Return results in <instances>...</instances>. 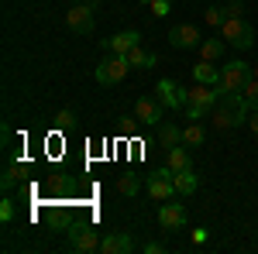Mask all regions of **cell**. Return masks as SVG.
Segmentation results:
<instances>
[{"label":"cell","instance_id":"1","mask_svg":"<svg viewBox=\"0 0 258 254\" xmlns=\"http://www.w3.org/2000/svg\"><path fill=\"white\" fill-rule=\"evenodd\" d=\"M179 93H182V110H186V117H189V120H203L220 103V90H217V86H207V82L179 86Z\"/></svg>","mask_w":258,"mask_h":254},{"label":"cell","instance_id":"2","mask_svg":"<svg viewBox=\"0 0 258 254\" xmlns=\"http://www.w3.org/2000/svg\"><path fill=\"white\" fill-rule=\"evenodd\" d=\"M220 38L238 52H248V48H255V28L244 18H227L220 24Z\"/></svg>","mask_w":258,"mask_h":254},{"label":"cell","instance_id":"3","mask_svg":"<svg viewBox=\"0 0 258 254\" xmlns=\"http://www.w3.org/2000/svg\"><path fill=\"white\" fill-rule=\"evenodd\" d=\"M248 79H251V65L248 62L234 59V62H227V65H220V82H217L220 97L224 93H244Z\"/></svg>","mask_w":258,"mask_h":254},{"label":"cell","instance_id":"4","mask_svg":"<svg viewBox=\"0 0 258 254\" xmlns=\"http://www.w3.org/2000/svg\"><path fill=\"white\" fill-rule=\"evenodd\" d=\"M172 176H176V172H172L169 165H162L155 176L145 179V189H148V196H152L155 203H165V199H176V196H179V193H176V182H172Z\"/></svg>","mask_w":258,"mask_h":254},{"label":"cell","instance_id":"5","mask_svg":"<svg viewBox=\"0 0 258 254\" xmlns=\"http://www.w3.org/2000/svg\"><path fill=\"white\" fill-rule=\"evenodd\" d=\"M127 69H131V62H127V55H110V59H103V65H97V82L100 86H114V82H120V79L127 76Z\"/></svg>","mask_w":258,"mask_h":254},{"label":"cell","instance_id":"6","mask_svg":"<svg viewBox=\"0 0 258 254\" xmlns=\"http://www.w3.org/2000/svg\"><path fill=\"white\" fill-rule=\"evenodd\" d=\"M66 24H69L76 35H90V31L97 28L93 7H90V4H69V11H66Z\"/></svg>","mask_w":258,"mask_h":254},{"label":"cell","instance_id":"7","mask_svg":"<svg viewBox=\"0 0 258 254\" xmlns=\"http://www.w3.org/2000/svg\"><path fill=\"white\" fill-rule=\"evenodd\" d=\"M162 110H165V103L159 97H138V103H135V120L145 124V127H159Z\"/></svg>","mask_w":258,"mask_h":254},{"label":"cell","instance_id":"8","mask_svg":"<svg viewBox=\"0 0 258 254\" xmlns=\"http://www.w3.org/2000/svg\"><path fill=\"white\" fill-rule=\"evenodd\" d=\"M159 223H162V230H182L186 227V203L165 199L159 206Z\"/></svg>","mask_w":258,"mask_h":254},{"label":"cell","instance_id":"9","mask_svg":"<svg viewBox=\"0 0 258 254\" xmlns=\"http://www.w3.org/2000/svg\"><path fill=\"white\" fill-rule=\"evenodd\" d=\"M169 45L172 48H200V31H197V24H172L169 28Z\"/></svg>","mask_w":258,"mask_h":254},{"label":"cell","instance_id":"10","mask_svg":"<svg viewBox=\"0 0 258 254\" xmlns=\"http://www.w3.org/2000/svg\"><path fill=\"white\" fill-rule=\"evenodd\" d=\"M135 247H138L135 234H127V230H114V234H107L100 240V251L103 254H131Z\"/></svg>","mask_w":258,"mask_h":254},{"label":"cell","instance_id":"11","mask_svg":"<svg viewBox=\"0 0 258 254\" xmlns=\"http://www.w3.org/2000/svg\"><path fill=\"white\" fill-rule=\"evenodd\" d=\"M100 240H103V237H100L97 230H90V227H76V230H69V247H73V251H83V254L100 251Z\"/></svg>","mask_w":258,"mask_h":254},{"label":"cell","instance_id":"12","mask_svg":"<svg viewBox=\"0 0 258 254\" xmlns=\"http://www.w3.org/2000/svg\"><path fill=\"white\" fill-rule=\"evenodd\" d=\"M100 45H103V48H107L110 55H127V52H131L135 45H141V35H138V31H117L114 38L100 41Z\"/></svg>","mask_w":258,"mask_h":254},{"label":"cell","instance_id":"13","mask_svg":"<svg viewBox=\"0 0 258 254\" xmlns=\"http://www.w3.org/2000/svg\"><path fill=\"white\" fill-rule=\"evenodd\" d=\"M155 93H159V100L169 107V110H182V93H179V86L172 82V79H159Z\"/></svg>","mask_w":258,"mask_h":254},{"label":"cell","instance_id":"14","mask_svg":"<svg viewBox=\"0 0 258 254\" xmlns=\"http://www.w3.org/2000/svg\"><path fill=\"white\" fill-rule=\"evenodd\" d=\"M165 165L172 172H186L193 168V158H189V148L186 144H176V148H165Z\"/></svg>","mask_w":258,"mask_h":254},{"label":"cell","instance_id":"15","mask_svg":"<svg viewBox=\"0 0 258 254\" xmlns=\"http://www.w3.org/2000/svg\"><path fill=\"white\" fill-rule=\"evenodd\" d=\"M193 82H207V86H217V82H220V69L214 65V62L200 59L197 65H193Z\"/></svg>","mask_w":258,"mask_h":254},{"label":"cell","instance_id":"16","mask_svg":"<svg viewBox=\"0 0 258 254\" xmlns=\"http://www.w3.org/2000/svg\"><path fill=\"white\" fill-rule=\"evenodd\" d=\"M182 144H186V148H203V144H207V127H203L200 120H193L189 127H182Z\"/></svg>","mask_w":258,"mask_h":254},{"label":"cell","instance_id":"17","mask_svg":"<svg viewBox=\"0 0 258 254\" xmlns=\"http://www.w3.org/2000/svg\"><path fill=\"white\" fill-rule=\"evenodd\" d=\"M172 182H176V193H179V196H193V193L200 189V179L193 176V168L176 172V176H172Z\"/></svg>","mask_w":258,"mask_h":254},{"label":"cell","instance_id":"18","mask_svg":"<svg viewBox=\"0 0 258 254\" xmlns=\"http://www.w3.org/2000/svg\"><path fill=\"white\" fill-rule=\"evenodd\" d=\"M159 144H162V148H176V144H182V131H179L176 124L162 120V124H159Z\"/></svg>","mask_w":258,"mask_h":254},{"label":"cell","instance_id":"19","mask_svg":"<svg viewBox=\"0 0 258 254\" xmlns=\"http://www.w3.org/2000/svg\"><path fill=\"white\" fill-rule=\"evenodd\" d=\"M224 48H227V41H224V38H207V41H200V59L217 62L220 55H224Z\"/></svg>","mask_w":258,"mask_h":254},{"label":"cell","instance_id":"20","mask_svg":"<svg viewBox=\"0 0 258 254\" xmlns=\"http://www.w3.org/2000/svg\"><path fill=\"white\" fill-rule=\"evenodd\" d=\"M127 62H131V69H152V65H159V59H155L152 52H145L141 45H135V48L127 52Z\"/></svg>","mask_w":258,"mask_h":254},{"label":"cell","instance_id":"21","mask_svg":"<svg viewBox=\"0 0 258 254\" xmlns=\"http://www.w3.org/2000/svg\"><path fill=\"white\" fill-rule=\"evenodd\" d=\"M203 21H207L210 28H217V31H220V24L227 21V7H217V4H214V7H207V11H203Z\"/></svg>","mask_w":258,"mask_h":254},{"label":"cell","instance_id":"22","mask_svg":"<svg viewBox=\"0 0 258 254\" xmlns=\"http://www.w3.org/2000/svg\"><path fill=\"white\" fill-rule=\"evenodd\" d=\"M138 189H141V182H138L135 176H120V179H117V193H120V196H135Z\"/></svg>","mask_w":258,"mask_h":254},{"label":"cell","instance_id":"23","mask_svg":"<svg viewBox=\"0 0 258 254\" xmlns=\"http://www.w3.org/2000/svg\"><path fill=\"white\" fill-rule=\"evenodd\" d=\"M14 216H18V206H14V199H7V196H4V199H0V220H4V223H11Z\"/></svg>","mask_w":258,"mask_h":254},{"label":"cell","instance_id":"24","mask_svg":"<svg viewBox=\"0 0 258 254\" xmlns=\"http://www.w3.org/2000/svg\"><path fill=\"white\" fill-rule=\"evenodd\" d=\"M148 11H152V18H169V14H172V4H169V0H152Z\"/></svg>","mask_w":258,"mask_h":254},{"label":"cell","instance_id":"25","mask_svg":"<svg viewBox=\"0 0 258 254\" xmlns=\"http://www.w3.org/2000/svg\"><path fill=\"white\" fill-rule=\"evenodd\" d=\"M244 100L251 103V110H258V79L255 76L248 79V86H244Z\"/></svg>","mask_w":258,"mask_h":254},{"label":"cell","instance_id":"26","mask_svg":"<svg viewBox=\"0 0 258 254\" xmlns=\"http://www.w3.org/2000/svg\"><path fill=\"white\" fill-rule=\"evenodd\" d=\"M73 120H76V110H73V107H66V110L55 114V124H59L62 131H66V127H73Z\"/></svg>","mask_w":258,"mask_h":254},{"label":"cell","instance_id":"27","mask_svg":"<svg viewBox=\"0 0 258 254\" xmlns=\"http://www.w3.org/2000/svg\"><path fill=\"white\" fill-rule=\"evenodd\" d=\"M0 186H4V189H14V186H18V168H14V165H7V168H4Z\"/></svg>","mask_w":258,"mask_h":254},{"label":"cell","instance_id":"28","mask_svg":"<svg viewBox=\"0 0 258 254\" xmlns=\"http://www.w3.org/2000/svg\"><path fill=\"white\" fill-rule=\"evenodd\" d=\"M227 18H244V4L241 0H231L227 4Z\"/></svg>","mask_w":258,"mask_h":254},{"label":"cell","instance_id":"29","mask_svg":"<svg viewBox=\"0 0 258 254\" xmlns=\"http://www.w3.org/2000/svg\"><path fill=\"white\" fill-rule=\"evenodd\" d=\"M141 251L145 254H162V244L159 240H148V244H141Z\"/></svg>","mask_w":258,"mask_h":254},{"label":"cell","instance_id":"30","mask_svg":"<svg viewBox=\"0 0 258 254\" xmlns=\"http://www.w3.org/2000/svg\"><path fill=\"white\" fill-rule=\"evenodd\" d=\"M248 127H251V131L258 134V110H251V117H248Z\"/></svg>","mask_w":258,"mask_h":254},{"label":"cell","instance_id":"31","mask_svg":"<svg viewBox=\"0 0 258 254\" xmlns=\"http://www.w3.org/2000/svg\"><path fill=\"white\" fill-rule=\"evenodd\" d=\"M69 4H90L93 11H97V7H100V0H69Z\"/></svg>","mask_w":258,"mask_h":254},{"label":"cell","instance_id":"32","mask_svg":"<svg viewBox=\"0 0 258 254\" xmlns=\"http://www.w3.org/2000/svg\"><path fill=\"white\" fill-rule=\"evenodd\" d=\"M251 76H255V79H258V65H251Z\"/></svg>","mask_w":258,"mask_h":254},{"label":"cell","instance_id":"33","mask_svg":"<svg viewBox=\"0 0 258 254\" xmlns=\"http://www.w3.org/2000/svg\"><path fill=\"white\" fill-rule=\"evenodd\" d=\"M141 4H152V0H141Z\"/></svg>","mask_w":258,"mask_h":254},{"label":"cell","instance_id":"34","mask_svg":"<svg viewBox=\"0 0 258 254\" xmlns=\"http://www.w3.org/2000/svg\"><path fill=\"white\" fill-rule=\"evenodd\" d=\"M255 137H258V134H255Z\"/></svg>","mask_w":258,"mask_h":254}]
</instances>
